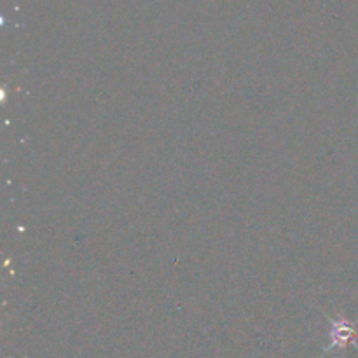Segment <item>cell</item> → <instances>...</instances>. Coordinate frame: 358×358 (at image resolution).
<instances>
[{
    "mask_svg": "<svg viewBox=\"0 0 358 358\" xmlns=\"http://www.w3.org/2000/svg\"><path fill=\"white\" fill-rule=\"evenodd\" d=\"M355 329H353L352 324L348 322H334V327H332V345L329 346V350L332 348H345L348 343H355Z\"/></svg>",
    "mask_w": 358,
    "mask_h": 358,
    "instance_id": "6da1fadb",
    "label": "cell"
}]
</instances>
